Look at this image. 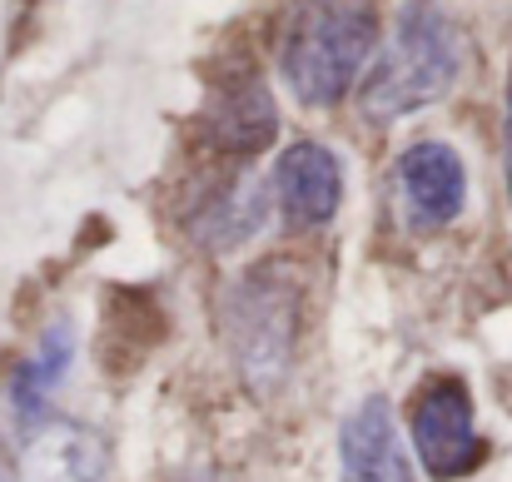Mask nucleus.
I'll return each instance as SVG.
<instances>
[{
	"instance_id": "f03ea898",
	"label": "nucleus",
	"mask_w": 512,
	"mask_h": 482,
	"mask_svg": "<svg viewBox=\"0 0 512 482\" xmlns=\"http://www.w3.org/2000/svg\"><path fill=\"white\" fill-rule=\"evenodd\" d=\"M378 15L363 0H314L284 40V80L304 105H334L373 55Z\"/></svg>"
},
{
	"instance_id": "423d86ee",
	"label": "nucleus",
	"mask_w": 512,
	"mask_h": 482,
	"mask_svg": "<svg viewBox=\"0 0 512 482\" xmlns=\"http://www.w3.org/2000/svg\"><path fill=\"white\" fill-rule=\"evenodd\" d=\"M398 189H403V209H408V224L413 229H443L463 209L468 174H463V160L448 145L428 140V145H413L403 155V164H398Z\"/></svg>"
},
{
	"instance_id": "20e7f679",
	"label": "nucleus",
	"mask_w": 512,
	"mask_h": 482,
	"mask_svg": "<svg viewBox=\"0 0 512 482\" xmlns=\"http://www.w3.org/2000/svg\"><path fill=\"white\" fill-rule=\"evenodd\" d=\"M413 443L433 478H463L483 458V443L473 433L468 383H458V378L423 383V393L413 403Z\"/></svg>"
},
{
	"instance_id": "7ed1b4c3",
	"label": "nucleus",
	"mask_w": 512,
	"mask_h": 482,
	"mask_svg": "<svg viewBox=\"0 0 512 482\" xmlns=\"http://www.w3.org/2000/svg\"><path fill=\"white\" fill-rule=\"evenodd\" d=\"M110 448L95 428L70 418H25L10 438L5 482H105Z\"/></svg>"
},
{
	"instance_id": "1a4fd4ad",
	"label": "nucleus",
	"mask_w": 512,
	"mask_h": 482,
	"mask_svg": "<svg viewBox=\"0 0 512 482\" xmlns=\"http://www.w3.org/2000/svg\"><path fill=\"white\" fill-rule=\"evenodd\" d=\"M214 140L224 150H234V155L264 150L274 140V100H269V90L254 85V80L229 90L219 100V110H214Z\"/></svg>"
},
{
	"instance_id": "0eeeda50",
	"label": "nucleus",
	"mask_w": 512,
	"mask_h": 482,
	"mask_svg": "<svg viewBox=\"0 0 512 482\" xmlns=\"http://www.w3.org/2000/svg\"><path fill=\"white\" fill-rule=\"evenodd\" d=\"M343 453V482H413L408 453L393 433V413L383 398L358 403V413L343 423L339 438Z\"/></svg>"
},
{
	"instance_id": "f257e3e1",
	"label": "nucleus",
	"mask_w": 512,
	"mask_h": 482,
	"mask_svg": "<svg viewBox=\"0 0 512 482\" xmlns=\"http://www.w3.org/2000/svg\"><path fill=\"white\" fill-rule=\"evenodd\" d=\"M458 65H463L458 25L438 5H413L398 20V30H393L388 50L378 55L373 75L363 80V110L373 120L413 115V110L448 95V85L458 80Z\"/></svg>"
},
{
	"instance_id": "6e6552de",
	"label": "nucleus",
	"mask_w": 512,
	"mask_h": 482,
	"mask_svg": "<svg viewBox=\"0 0 512 482\" xmlns=\"http://www.w3.org/2000/svg\"><path fill=\"white\" fill-rule=\"evenodd\" d=\"M274 189H279V204L294 224H324L334 219L343 199V174L339 160L324 150V145H294L279 169H274Z\"/></svg>"
},
{
	"instance_id": "39448f33",
	"label": "nucleus",
	"mask_w": 512,
	"mask_h": 482,
	"mask_svg": "<svg viewBox=\"0 0 512 482\" xmlns=\"http://www.w3.org/2000/svg\"><path fill=\"white\" fill-rule=\"evenodd\" d=\"M239 323V358L254 383H274L284 358H289V333H294V294L279 289L274 279H254L234 299Z\"/></svg>"
},
{
	"instance_id": "9b49d317",
	"label": "nucleus",
	"mask_w": 512,
	"mask_h": 482,
	"mask_svg": "<svg viewBox=\"0 0 512 482\" xmlns=\"http://www.w3.org/2000/svg\"><path fill=\"white\" fill-rule=\"evenodd\" d=\"M503 164H508V184H512V80H508V100H503Z\"/></svg>"
},
{
	"instance_id": "9d476101",
	"label": "nucleus",
	"mask_w": 512,
	"mask_h": 482,
	"mask_svg": "<svg viewBox=\"0 0 512 482\" xmlns=\"http://www.w3.org/2000/svg\"><path fill=\"white\" fill-rule=\"evenodd\" d=\"M70 363V333L65 328H55L50 338H45V348L25 363V373H20V383H15V393H20V403H30V398H40V388L45 383H55L60 378V368Z\"/></svg>"
}]
</instances>
